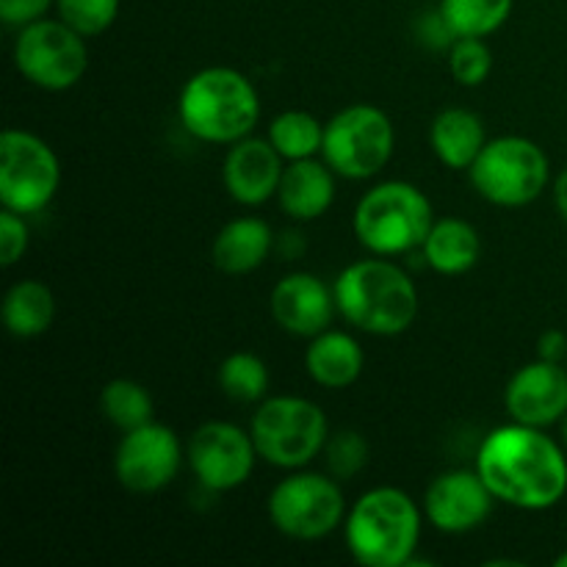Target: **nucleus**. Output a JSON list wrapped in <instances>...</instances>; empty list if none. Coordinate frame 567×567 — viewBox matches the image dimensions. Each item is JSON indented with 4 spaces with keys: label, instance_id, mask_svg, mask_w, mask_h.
I'll list each match as a JSON object with an SVG mask.
<instances>
[{
    "label": "nucleus",
    "instance_id": "nucleus-9",
    "mask_svg": "<svg viewBox=\"0 0 567 567\" xmlns=\"http://www.w3.org/2000/svg\"><path fill=\"white\" fill-rule=\"evenodd\" d=\"M396 153V125L371 103H352L324 122L321 158L338 177L371 181Z\"/></svg>",
    "mask_w": 567,
    "mask_h": 567
},
{
    "label": "nucleus",
    "instance_id": "nucleus-39",
    "mask_svg": "<svg viewBox=\"0 0 567 567\" xmlns=\"http://www.w3.org/2000/svg\"><path fill=\"white\" fill-rule=\"evenodd\" d=\"M565 365H567V360H565Z\"/></svg>",
    "mask_w": 567,
    "mask_h": 567
},
{
    "label": "nucleus",
    "instance_id": "nucleus-17",
    "mask_svg": "<svg viewBox=\"0 0 567 567\" xmlns=\"http://www.w3.org/2000/svg\"><path fill=\"white\" fill-rule=\"evenodd\" d=\"M269 310L282 332L297 338H313L336 319V293L319 275L291 271L271 288Z\"/></svg>",
    "mask_w": 567,
    "mask_h": 567
},
{
    "label": "nucleus",
    "instance_id": "nucleus-6",
    "mask_svg": "<svg viewBox=\"0 0 567 567\" xmlns=\"http://www.w3.org/2000/svg\"><path fill=\"white\" fill-rule=\"evenodd\" d=\"M258 457L280 471L308 468L321 457L330 437V421L305 396H266L249 421Z\"/></svg>",
    "mask_w": 567,
    "mask_h": 567
},
{
    "label": "nucleus",
    "instance_id": "nucleus-8",
    "mask_svg": "<svg viewBox=\"0 0 567 567\" xmlns=\"http://www.w3.org/2000/svg\"><path fill=\"white\" fill-rule=\"evenodd\" d=\"M266 513L282 537L316 543L330 537L336 529H343L349 507L336 476L299 468L288 471L286 480L271 487Z\"/></svg>",
    "mask_w": 567,
    "mask_h": 567
},
{
    "label": "nucleus",
    "instance_id": "nucleus-34",
    "mask_svg": "<svg viewBox=\"0 0 567 567\" xmlns=\"http://www.w3.org/2000/svg\"><path fill=\"white\" fill-rule=\"evenodd\" d=\"M537 358L551 360V363H565L567 360V336L563 330H546L537 341Z\"/></svg>",
    "mask_w": 567,
    "mask_h": 567
},
{
    "label": "nucleus",
    "instance_id": "nucleus-29",
    "mask_svg": "<svg viewBox=\"0 0 567 567\" xmlns=\"http://www.w3.org/2000/svg\"><path fill=\"white\" fill-rule=\"evenodd\" d=\"M449 53V72L454 81L465 89H476L491 78L493 72V50L487 39L480 37H457Z\"/></svg>",
    "mask_w": 567,
    "mask_h": 567
},
{
    "label": "nucleus",
    "instance_id": "nucleus-1",
    "mask_svg": "<svg viewBox=\"0 0 567 567\" xmlns=\"http://www.w3.org/2000/svg\"><path fill=\"white\" fill-rule=\"evenodd\" d=\"M474 468L496 502L524 513H546L567 496V449L540 426L509 421L487 432Z\"/></svg>",
    "mask_w": 567,
    "mask_h": 567
},
{
    "label": "nucleus",
    "instance_id": "nucleus-18",
    "mask_svg": "<svg viewBox=\"0 0 567 567\" xmlns=\"http://www.w3.org/2000/svg\"><path fill=\"white\" fill-rule=\"evenodd\" d=\"M336 172L324 158H305L286 164L277 203L293 221H316L336 203Z\"/></svg>",
    "mask_w": 567,
    "mask_h": 567
},
{
    "label": "nucleus",
    "instance_id": "nucleus-16",
    "mask_svg": "<svg viewBox=\"0 0 567 567\" xmlns=\"http://www.w3.org/2000/svg\"><path fill=\"white\" fill-rule=\"evenodd\" d=\"M286 161L277 153L269 138L247 136L230 144L221 164V183L233 203L244 208H260L269 199H277Z\"/></svg>",
    "mask_w": 567,
    "mask_h": 567
},
{
    "label": "nucleus",
    "instance_id": "nucleus-24",
    "mask_svg": "<svg viewBox=\"0 0 567 567\" xmlns=\"http://www.w3.org/2000/svg\"><path fill=\"white\" fill-rule=\"evenodd\" d=\"M266 138L275 144V150L282 155L286 164L316 158V155H321V144H324V122L310 114V111L288 109L271 116L269 127H266Z\"/></svg>",
    "mask_w": 567,
    "mask_h": 567
},
{
    "label": "nucleus",
    "instance_id": "nucleus-22",
    "mask_svg": "<svg viewBox=\"0 0 567 567\" xmlns=\"http://www.w3.org/2000/svg\"><path fill=\"white\" fill-rule=\"evenodd\" d=\"M419 252L435 275H468L482 258V236L471 221L460 219V216H443V219L432 221Z\"/></svg>",
    "mask_w": 567,
    "mask_h": 567
},
{
    "label": "nucleus",
    "instance_id": "nucleus-11",
    "mask_svg": "<svg viewBox=\"0 0 567 567\" xmlns=\"http://www.w3.org/2000/svg\"><path fill=\"white\" fill-rule=\"evenodd\" d=\"M61 188V161L42 136L6 127L0 136V205L22 216L42 214Z\"/></svg>",
    "mask_w": 567,
    "mask_h": 567
},
{
    "label": "nucleus",
    "instance_id": "nucleus-31",
    "mask_svg": "<svg viewBox=\"0 0 567 567\" xmlns=\"http://www.w3.org/2000/svg\"><path fill=\"white\" fill-rule=\"evenodd\" d=\"M31 244V230H28L25 216L17 210H0V266L11 269L22 260Z\"/></svg>",
    "mask_w": 567,
    "mask_h": 567
},
{
    "label": "nucleus",
    "instance_id": "nucleus-4",
    "mask_svg": "<svg viewBox=\"0 0 567 567\" xmlns=\"http://www.w3.org/2000/svg\"><path fill=\"white\" fill-rule=\"evenodd\" d=\"M183 131L205 144H230L252 136L260 122V94L244 72L233 66H205L183 83L177 94Z\"/></svg>",
    "mask_w": 567,
    "mask_h": 567
},
{
    "label": "nucleus",
    "instance_id": "nucleus-12",
    "mask_svg": "<svg viewBox=\"0 0 567 567\" xmlns=\"http://www.w3.org/2000/svg\"><path fill=\"white\" fill-rule=\"evenodd\" d=\"M252 432L230 421H205L188 435L186 463L210 493H230L252 476L258 463Z\"/></svg>",
    "mask_w": 567,
    "mask_h": 567
},
{
    "label": "nucleus",
    "instance_id": "nucleus-15",
    "mask_svg": "<svg viewBox=\"0 0 567 567\" xmlns=\"http://www.w3.org/2000/svg\"><path fill=\"white\" fill-rule=\"evenodd\" d=\"M504 410L509 421L548 430L567 415V365L532 360L509 377L504 388Z\"/></svg>",
    "mask_w": 567,
    "mask_h": 567
},
{
    "label": "nucleus",
    "instance_id": "nucleus-27",
    "mask_svg": "<svg viewBox=\"0 0 567 567\" xmlns=\"http://www.w3.org/2000/svg\"><path fill=\"white\" fill-rule=\"evenodd\" d=\"M221 393L238 404H260L269 396V365L255 352H230L216 371Z\"/></svg>",
    "mask_w": 567,
    "mask_h": 567
},
{
    "label": "nucleus",
    "instance_id": "nucleus-10",
    "mask_svg": "<svg viewBox=\"0 0 567 567\" xmlns=\"http://www.w3.org/2000/svg\"><path fill=\"white\" fill-rule=\"evenodd\" d=\"M11 59L31 86L42 92H66L89 72V44L86 37L61 17H42L17 31Z\"/></svg>",
    "mask_w": 567,
    "mask_h": 567
},
{
    "label": "nucleus",
    "instance_id": "nucleus-30",
    "mask_svg": "<svg viewBox=\"0 0 567 567\" xmlns=\"http://www.w3.org/2000/svg\"><path fill=\"white\" fill-rule=\"evenodd\" d=\"M122 0H55L61 20L86 39L109 31L120 17Z\"/></svg>",
    "mask_w": 567,
    "mask_h": 567
},
{
    "label": "nucleus",
    "instance_id": "nucleus-21",
    "mask_svg": "<svg viewBox=\"0 0 567 567\" xmlns=\"http://www.w3.org/2000/svg\"><path fill=\"white\" fill-rule=\"evenodd\" d=\"M487 142L485 120L460 105L437 111L430 125V147L446 169L468 172Z\"/></svg>",
    "mask_w": 567,
    "mask_h": 567
},
{
    "label": "nucleus",
    "instance_id": "nucleus-35",
    "mask_svg": "<svg viewBox=\"0 0 567 567\" xmlns=\"http://www.w3.org/2000/svg\"><path fill=\"white\" fill-rule=\"evenodd\" d=\"M275 252L286 255L288 260H297L305 252V238L299 230H286L275 238Z\"/></svg>",
    "mask_w": 567,
    "mask_h": 567
},
{
    "label": "nucleus",
    "instance_id": "nucleus-26",
    "mask_svg": "<svg viewBox=\"0 0 567 567\" xmlns=\"http://www.w3.org/2000/svg\"><path fill=\"white\" fill-rule=\"evenodd\" d=\"M437 9L454 37L487 39L507 25L515 0H441Z\"/></svg>",
    "mask_w": 567,
    "mask_h": 567
},
{
    "label": "nucleus",
    "instance_id": "nucleus-5",
    "mask_svg": "<svg viewBox=\"0 0 567 567\" xmlns=\"http://www.w3.org/2000/svg\"><path fill=\"white\" fill-rule=\"evenodd\" d=\"M435 221L430 197L415 183L382 181L371 186L354 208L352 227L365 252L399 258L421 249Z\"/></svg>",
    "mask_w": 567,
    "mask_h": 567
},
{
    "label": "nucleus",
    "instance_id": "nucleus-25",
    "mask_svg": "<svg viewBox=\"0 0 567 567\" xmlns=\"http://www.w3.org/2000/svg\"><path fill=\"white\" fill-rule=\"evenodd\" d=\"M100 413L120 432H131L155 421V399L142 382L120 377V380L105 382L100 391Z\"/></svg>",
    "mask_w": 567,
    "mask_h": 567
},
{
    "label": "nucleus",
    "instance_id": "nucleus-20",
    "mask_svg": "<svg viewBox=\"0 0 567 567\" xmlns=\"http://www.w3.org/2000/svg\"><path fill=\"white\" fill-rule=\"evenodd\" d=\"M275 230L260 216H238L230 219L210 244V258L221 275L244 277L266 264L275 252Z\"/></svg>",
    "mask_w": 567,
    "mask_h": 567
},
{
    "label": "nucleus",
    "instance_id": "nucleus-38",
    "mask_svg": "<svg viewBox=\"0 0 567 567\" xmlns=\"http://www.w3.org/2000/svg\"><path fill=\"white\" fill-rule=\"evenodd\" d=\"M559 426H563V446L567 449V415H565V419H563V424H559Z\"/></svg>",
    "mask_w": 567,
    "mask_h": 567
},
{
    "label": "nucleus",
    "instance_id": "nucleus-14",
    "mask_svg": "<svg viewBox=\"0 0 567 567\" xmlns=\"http://www.w3.org/2000/svg\"><path fill=\"white\" fill-rule=\"evenodd\" d=\"M493 504L496 498L476 474V468H454L437 474L426 485L421 509H424L426 524H432L443 535H468L491 518Z\"/></svg>",
    "mask_w": 567,
    "mask_h": 567
},
{
    "label": "nucleus",
    "instance_id": "nucleus-7",
    "mask_svg": "<svg viewBox=\"0 0 567 567\" xmlns=\"http://www.w3.org/2000/svg\"><path fill=\"white\" fill-rule=\"evenodd\" d=\"M471 186L496 208H526L551 183L546 150L526 136H496L468 169Z\"/></svg>",
    "mask_w": 567,
    "mask_h": 567
},
{
    "label": "nucleus",
    "instance_id": "nucleus-28",
    "mask_svg": "<svg viewBox=\"0 0 567 567\" xmlns=\"http://www.w3.org/2000/svg\"><path fill=\"white\" fill-rule=\"evenodd\" d=\"M321 457H324L327 474L336 476L338 482H349L358 474H363V468L369 465L371 457V446L369 441H365L363 432L338 430L330 432Z\"/></svg>",
    "mask_w": 567,
    "mask_h": 567
},
{
    "label": "nucleus",
    "instance_id": "nucleus-2",
    "mask_svg": "<svg viewBox=\"0 0 567 567\" xmlns=\"http://www.w3.org/2000/svg\"><path fill=\"white\" fill-rule=\"evenodd\" d=\"M336 308L347 324L365 336L396 338L415 324L421 310L419 286L393 258L354 260L332 282Z\"/></svg>",
    "mask_w": 567,
    "mask_h": 567
},
{
    "label": "nucleus",
    "instance_id": "nucleus-13",
    "mask_svg": "<svg viewBox=\"0 0 567 567\" xmlns=\"http://www.w3.org/2000/svg\"><path fill=\"white\" fill-rule=\"evenodd\" d=\"M183 460H186V449L175 430L150 421L138 430L122 432L114 452V474L127 493L150 496L177 480Z\"/></svg>",
    "mask_w": 567,
    "mask_h": 567
},
{
    "label": "nucleus",
    "instance_id": "nucleus-19",
    "mask_svg": "<svg viewBox=\"0 0 567 567\" xmlns=\"http://www.w3.org/2000/svg\"><path fill=\"white\" fill-rule=\"evenodd\" d=\"M365 352L352 332L327 327L319 336L308 338L305 371L310 380L327 391H347L363 377Z\"/></svg>",
    "mask_w": 567,
    "mask_h": 567
},
{
    "label": "nucleus",
    "instance_id": "nucleus-36",
    "mask_svg": "<svg viewBox=\"0 0 567 567\" xmlns=\"http://www.w3.org/2000/svg\"><path fill=\"white\" fill-rule=\"evenodd\" d=\"M554 205H557V214L563 216L567 225V166L554 177Z\"/></svg>",
    "mask_w": 567,
    "mask_h": 567
},
{
    "label": "nucleus",
    "instance_id": "nucleus-37",
    "mask_svg": "<svg viewBox=\"0 0 567 567\" xmlns=\"http://www.w3.org/2000/svg\"><path fill=\"white\" fill-rule=\"evenodd\" d=\"M554 565H557V567H567V551L559 554V557L554 559Z\"/></svg>",
    "mask_w": 567,
    "mask_h": 567
},
{
    "label": "nucleus",
    "instance_id": "nucleus-32",
    "mask_svg": "<svg viewBox=\"0 0 567 567\" xmlns=\"http://www.w3.org/2000/svg\"><path fill=\"white\" fill-rule=\"evenodd\" d=\"M50 9H55V0H0V20L3 25L20 31V28L48 17Z\"/></svg>",
    "mask_w": 567,
    "mask_h": 567
},
{
    "label": "nucleus",
    "instance_id": "nucleus-33",
    "mask_svg": "<svg viewBox=\"0 0 567 567\" xmlns=\"http://www.w3.org/2000/svg\"><path fill=\"white\" fill-rule=\"evenodd\" d=\"M415 37H419V42L430 50H449L454 44V39H457L452 28H449V22L443 20L441 9L424 11V14L415 20Z\"/></svg>",
    "mask_w": 567,
    "mask_h": 567
},
{
    "label": "nucleus",
    "instance_id": "nucleus-3",
    "mask_svg": "<svg viewBox=\"0 0 567 567\" xmlns=\"http://www.w3.org/2000/svg\"><path fill=\"white\" fill-rule=\"evenodd\" d=\"M424 520V509L402 487H371L349 507L343 543L363 567H410Z\"/></svg>",
    "mask_w": 567,
    "mask_h": 567
},
{
    "label": "nucleus",
    "instance_id": "nucleus-23",
    "mask_svg": "<svg viewBox=\"0 0 567 567\" xmlns=\"http://www.w3.org/2000/svg\"><path fill=\"white\" fill-rule=\"evenodd\" d=\"M55 297L42 280H17L3 297V327L11 338L31 341L53 327Z\"/></svg>",
    "mask_w": 567,
    "mask_h": 567
}]
</instances>
